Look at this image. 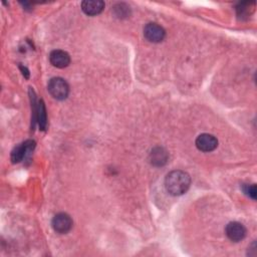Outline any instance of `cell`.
<instances>
[{"label": "cell", "mask_w": 257, "mask_h": 257, "mask_svg": "<svg viewBox=\"0 0 257 257\" xmlns=\"http://www.w3.org/2000/svg\"><path fill=\"white\" fill-rule=\"evenodd\" d=\"M168 158H169V155H168L167 151L161 147H157V148L153 149L150 154L151 164L154 166H157V167L165 165L168 161Z\"/></svg>", "instance_id": "obj_10"}, {"label": "cell", "mask_w": 257, "mask_h": 257, "mask_svg": "<svg viewBox=\"0 0 257 257\" xmlns=\"http://www.w3.org/2000/svg\"><path fill=\"white\" fill-rule=\"evenodd\" d=\"M144 35L149 41L157 43V42H161L164 39L166 32L161 25L151 22L145 26Z\"/></svg>", "instance_id": "obj_4"}, {"label": "cell", "mask_w": 257, "mask_h": 257, "mask_svg": "<svg viewBox=\"0 0 257 257\" xmlns=\"http://www.w3.org/2000/svg\"><path fill=\"white\" fill-rule=\"evenodd\" d=\"M254 8V3L253 2H242L239 3L238 6L236 7L237 10V15L241 18L243 17H248L250 13L253 11Z\"/></svg>", "instance_id": "obj_12"}, {"label": "cell", "mask_w": 257, "mask_h": 257, "mask_svg": "<svg viewBox=\"0 0 257 257\" xmlns=\"http://www.w3.org/2000/svg\"><path fill=\"white\" fill-rule=\"evenodd\" d=\"M218 146L217 139L210 134H202L196 139V147L202 152H212Z\"/></svg>", "instance_id": "obj_7"}, {"label": "cell", "mask_w": 257, "mask_h": 257, "mask_svg": "<svg viewBox=\"0 0 257 257\" xmlns=\"http://www.w3.org/2000/svg\"><path fill=\"white\" fill-rule=\"evenodd\" d=\"M35 148V142L28 140L24 143L20 144L19 146L15 147L11 152V161L12 163H19L21 162L28 154H30L33 149Z\"/></svg>", "instance_id": "obj_5"}, {"label": "cell", "mask_w": 257, "mask_h": 257, "mask_svg": "<svg viewBox=\"0 0 257 257\" xmlns=\"http://www.w3.org/2000/svg\"><path fill=\"white\" fill-rule=\"evenodd\" d=\"M49 93L56 99H65L69 93L68 83L61 77H52L47 84Z\"/></svg>", "instance_id": "obj_2"}, {"label": "cell", "mask_w": 257, "mask_h": 257, "mask_svg": "<svg viewBox=\"0 0 257 257\" xmlns=\"http://www.w3.org/2000/svg\"><path fill=\"white\" fill-rule=\"evenodd\" d=\"M243 191L251 199H253V200L256 199V185L255 184H251V185L245 184V185H243Z\"/></svg>", "instance_id": "obj_14"}, {"label": "cell", "mask_w": 257, "mask_h": 257, "mask_svg": "<svg viewBox=\"0 0 257 257\" xmlns=\"http://www.w3.org/2000/svg\"><path fill=\"white\" fill-rule=\"evenodd\" d=\"M49 60L53 66L58 68H64L70 63V56L66 51L56 49L50 52Z\"/></svg>", "instance_id": "obj_8"}, {"label": "cell", "mask_w": 257, "mask_h": 257, "mask_svg": "<svg viewBox=\"0 0 257 257\" xmlns=\"http://www.w3.org/2000/svg\"><path fill=\"white\" fill-rule=\"evenodd\" d=\"M225 233L227 237L233 242H239L243 240L246 236V228L243 224L239 222H230L225 228Z\"/></svg>", "instance_id": "obj_6"}, {"label": "cell", "mask_w": 257, "mask_h": 257, "mask_svg": "<svg viewBox=\"0 0 257 257\" xmlns=\"http://www.w3.org/2000/svg\"><path fill=\"white\" fill-rule=\"evenodd\" d=\"M191 178L184 171H172L165 179V187L169 194L180 196L186 193L190 187Z\"/></svg>", "instance_id": "obj_1"}, {"label": "cell", "mask_w": 257, "mask_h": 257, "mask_svg": "<svg viewBox=\"0 0 257 257\" xmlns=\"http://www.w3.org/2000/svg\"><path fill=\"white\" fill-rule=\"evenodd\" d=\"M51 225L55 232L59 234H65L71 229L72 220L66 213H59L53 217Z\"/></svg>", "instance_id": "obj_3"}, {"label": "cell", "mask_w": 257, "mask_h": 257, "mask_svg": "<svg viewBox=\"0 0 257 257\" xmlns=\"http://www.w3.org/2000/svg\"><path fill=\"white\" fill-rule=\"evenodd\" d=\"M20 68H21V70L23 71V72H22V73H23V75H25V77H26V78H28V76H29V72H28V70L26 69V67L20 66Z\"/></svg>", "instance_id": "obj_15"}, {"label": "cell", "mask_w": 257, "mask_h": 257, "mask_svg": "<svg viewBox=\"0 0 257 257\" xmlns=\"http://www.w3.org/2000/svg\"><path fill=\"white\" fill-rule=\"evenodd\" d=\"M36 117H37L40 130L44 131L46 128L47 120H46V109H45V105H44V102L42 99L38 102V106L36 108Z\"/></svg>", "instance_id": "obj_11"}, {"label": "cell", "mask_w": 257, "mask_h": 257, "mask_svg": "<svg viewBox=\"0 0 257 257\" xmlns=\"http://www.w3.org/2000/svg\"><path fill=\"white\" fill-rule=\"evenodd\" d=\"M113 12L114 15L119 18L126 17L130 14V7L124 3H118L113 7Z\"/></svg>", "instance_id": "obj_13"}, {"label": "cell", "mask_w": 257, "mask_h": 257, "mask_svg": "<svg viewBox=\"0 0 257 257\" xmlns=\"http://www.w3.org/2000/svg\"><path fill=\"white\" fill-rule=\"evenodd\" d=\"M104 8V3L100 0H93V1H82L81 2V9L86 15H96L99 14Z\"/></svg>", "instance_id": "obj_9"}]
</instances>
